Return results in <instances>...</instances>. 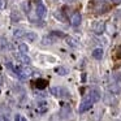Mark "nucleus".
I'll use <instances>...</instances> for the list:
<instances>
[{"instance_id": "obj_1", "label": "nucleus", "mask_w": 121, "mask_h": 121, "mask_svg": "<svg viewBox=\"0 0 121 121\" xmlns=\"http://www.w3.org/2000/svg\"><path fill=\"white\" fill-rule=\"evenodd\" d=\"M92 104H94V103L91 102V99H90L89 96H85V99L82 100V103L79 104V107H78V112L83 113V112H86V111H89L90 108L92 107Z\"/></svg>"}, {"instance_id": "obj_2", "label": "nucleus", "mask_w": 121, "mask_h": 121, "mask_svg": "<svg viewBox=\"0 0 121 121\" xmlns=\"http://www.w3.org/2000/svg\"><path fill=\"white\" fill-rule=\"evenodd\" d=\"M51 92H52L55 96H61V98H69L70 96L68 90L61 89V87H52V89H51Z\"/></svg>"}, {"instance_id": "obj_3", "label": "nucleus", "mask_w": 121, "mask_h": 121, "mask_svg": "<svg viewBox=\"0 0 121 121\" xmlns=\"http://www.w3.org/2000/svg\"><path fill=\"white\" fill-rule=\"evenodd\" d=\"M35 13H37V16L39 17V18H44L46 14H47V8H46L44 4L40 3V1H38L37 8H35Z\"/></svg>"}, {"instance_id": "obj_4", "label": "nucleus", "mask_w": 121, "mask_h": 121, "mask_svg": "<svg viewBox=\"0 0 121 121\" xmlns=\"http://www.w3.org/2000/svg\"><path fill=\"white\" fill-rule=\"evenodd\" d=\"M92 31H94L95 34H103V33L105 31V24H104V21H96V22H94V25H92Z\"/></svg>"}, {"instance_id": "obj_5", "label": "nucleus", "mask_w": 121, "mask_h": 121, "mask_svg": "<svg viewBox=\"0 0 121 121\" xmlns=\"http://www.w3.org/2000/svg\"><path fill=\"white\" fill-rule=\"evenodd\" d=\"M87 96L91 99L92 103H96V102H99V100H100V91L98 89H91L89 91V94H87Z\"/></svg>"}, {"instance_id": "obj_6", "label": "nucleus", "mask_w": 121, "mask_h": 121, "mask_svg": "<svg viewBox=\"0 0 121 121\" xmlns=\"http://www.w3.org/2000/svg\"><path fill=\"white\" fill-rule=\"evenodd\" d=\"M81 21H82L81 13H79V12H76V13L72 16L70 24H72V26H73V27H77V26H79V25H81Z\"/></svg>"}, {"instance_id": "obj_7", "label": "nucleus", "mask_w": 121, "mask_h": 121, "mask_svg": "<svg viewBox=\"0 0 121 121\" xmlns=\"http://www.w3.org/2000/svg\"><path fill=\"white\" fill-rule=\"evenodd\" d=\"M104 103L107 105H113L117 103V99L115 98V95L111 94V92H107V94L104 95Z\"/></svg>"}, {"instance_id": "obj_8", "label": "nucleus", "mask_w": 121, "mask_h": 121, "mask_svg": "<svg viewBox=\"0 0 121 121\" xmlns=\"http://www.w3.org/2000/svg\"><path fill=\"white\" fill-rule=\"evenodd\" d=\"M108 90H109L111 94L117 95V94H120V92H121V86H120V83H116V82H113V83H111L109 86H108Z\"/></svg>"}, {"instance_id": "obj_9", "label": "nucleus", "mask_w": 121, "mask_h": 121, "mask_svg": "<svg viewBox=\"0 0 121 121\" xmlns=\"http://www.w3.org/2000/svg\"><path fill=\"white\" fill-rule=\"evenodd\" d=\"M70 113H72V108L69 107L68 104L63 105V108H61V111H60L61 117H63V118H68L69 116H70Z\"/></svg>"}, {"instance_id": "obj_10", "label": "nucleus", "mask_w": 121, "mask_h": 121, "mask_svg": "<svg viewBox=\"0 0 121 121\" xmlns=\"http://www.w3.org/2000/svg\"><path fill=\"white\" fill-rule=\"evenodd\" d=\"M16 57L20 61H21L22 64H25V65H29L30 63H31V60H30V57L27 55H24V53H16Z\"/></svg>"}, {"instance_id": "obj_11", "label": "nucleus", "mask_w": 121, "mask_h": 121, "mask_svg": "<svg viewBox=\"0 0 121 121\" xmlns=\"http://www.w3.org/2000/svg\"><path fill=\"white\" fill-rule=\"evenodd\" d=\"M47 85H48V82L46 81V79H43V78H39V79H37V81H35V87H37V89H39V90L46 89V87H47Z\"/></svg>"}, {"instance_id": "obj_12", "label": "nucleus", "mask_w": 121, "mask_h": 121, "mask_svg": "<svg viewBox=\"0 0 121 121\" xmlns=\"http://www.w3.org/2000/svg\"><path fill=\"white\" fill-rule=\"evenodd\" d=\"M47 109H48V105H47V103H46V102H40V103H38L37 111H38L39 113H44V112H47Z\"/></svg>"}, {"instance_id": "obj_13", "label": "nucleus", "mask_w": 121, "mask_h": 121, "mask_svg": "<svg viewBox=\"0 0 121 121\" xmlns=\"http://www.w3.org/2000/svg\"><path fill=\"white\" fill-rule=\"evenodd\" d=\"M92 57L96 59V60H102V57H103V50L102 48H95V50L92 51Z\"/></svg>"}, {"instance_id": "obj_14", "label": "nucleus", "mask_w": 121, "mask_h": 121, "mask_svg": "<svg viewBox=\"0 0 121 121\" xmlns=\"http://www.w3.org/2000/svg\"><path fill=\"white\" fill-rule=\"evenodd\" d=\"M25 38H26L27 42H34V40H37L38 35L35 34V33L30 31V33H26V34H25Z\"/></svg>"}, {"instance_id": "obj_15", "label": "nucleus", "mask_w": 121, "mask_h": 121, "mask_svg": "<svg viewBox=\"0 0 121 121\" xmlns=\"http://www.w3.org/2000/svg\"><path fill=\"white\" fill-rule=\"evenodd\" d=\"M55 72L59 74V76H66V74L69 73V70L65 68V66H59V68L55 69Z\"/></svg>"}, {"instance_id": "obj_16", "label": "nucleus", "mask_w": 121, "mask_h": 121, "mask_svg": "<svg viewBox=\"0 0 121 121\" xmlns=\"http://www.w3.org/2000/svg\"><path fill=\"white\" fill-rule=\"evenodd\" d=\"M66 43H68L70 47H73V48L78 47V42H77L74 38H72V37H68V38H66Z\"/></svg>"}, {"instance_id": "obj_17", "label": "nucleus", "mask_w": 121, "mask_h": 121, "mask_svg": "<svg viewBox=\"0 0 121 121\" xmlns=\"http://www.w3.org/2000/svg\"><path fill=\"white\" fill-rule=\"evenodd\" d=\"M8 47V42H7L5 37H0V50H7Z\"/></svg>"}, {"instance_id": "obj_18", "label": "nucleus", "mask_w": 121, "mask_h": 121, "mask_svg": "<svg viewBox=\"0 0 121 121\" xmlns=\"http://www.w3.org/2000/svg\"><path fill=\"white\" fill-rule=\"evenodd\" d=\"M25 34H26V33H24V30H21V29H17V30H14V31H13V37L17 38V39L25 37Z\"/></svg>"}, {"instance_id": "obj_19", "label": "nucleus", "mask_w": 121, "mask_h": 121, "mask_svg": "<svg viewBox=\"0 0 121 121\" xmlns=\"http://www.w3.org/2000/svg\"><path fill=\"white\" fill-rule=\"evenodd\" d=\"M18 50H20V53H24V55H26L27 51H29V47H27L25 43H21V44H18Z\"/></svg>"}, {"instance_id": "obj_20", "label": "nucleus", "mask_w": 121, "mask_h": 121, "mask_svg": "<svg viewBox=\"0 0 121 121\" xmlns=\"http://www.w3.org/2000/svg\"><path fill=\"white\" fill-rule=\"evenodd\" d=\"M11 17H12V21H13V22H18L20 20H21V14H20L18 12H16V11L12 12V16Z\"/></svg>"}, {"instance_id": "obj_21", "label": "nucleus", "mask_w": 121, "mask_h": 121, "mask_svg": "<svg viewBox=\"0 0 121 121\" xmlns=\"http://www.w3.org/2000/svg\"><path fill=\"white\" fill-rule=\"evenodd\" d=\"M55 17H56V18H59L60 21H63V22H65V21H66L65 16H63V13H61V11H57V12H55Z\"/></svg>"}, {"instance_id": "obj_22", "label": "nucleus", "mask_w": 121, "mask_h": 121, "mask_svg": "<svg viewBox=\"0 0 121 121\" xmlns=\"http://www.w3.org/2000/svg\"><path fill=\"white\" fill-rule=\"evenodd\" d=\"M42 44H43V46L52 44V39H51V38H48V37H44V38H43V42H42Z\"/></svg>"}, {"instance_id": "obj_23", "label": "nucleus", "mask_w": 121, "mask_h": 121, "mask_svg": "<svg viewBox=\"0 0 121 121\" xmlns=\"http://www.w3.org/2000/svg\"><path fill=\"white\" fill-rule=\"evenodd\" d=\"M52 35H56V37H59V38L65 37V34H64L63 31H60V30H55V31H52Z\"/></svg>"}, {"instance_id": "obj_24", "label": "nucleus", "mask_w": 121, "mask_h": 121, "mask_svg": "<svg viewBox=\"0 0 121 121\" xmlns=\"http://www.w3.org/2000/svg\"><path fill=\"white\" fill-rule=\"evenodd\" d=\"M113 78H115L116 83H121V76H120V73H115V74H113Z\"/></svg>"}, {"instance_id": "obj_25", "label": "nucleus", "mask_w": 121, "mask_h": 121, "mask_svg": "<svg viewBox=\"0 0 121 121\" xmlns=\"http://www.w3.org/2000/svg\"><path fill=\"white\" fill-rule=\"evenodd\" d=\"M107 27H108V33H109V34H113V33H115V26H113V25L108 24Z\"/></svg>"}, {"instance_id": "obj_26", "label": "nucleus", "mask_w": 121, "mask_h": 121, "mask_svg": "<svg viewBox=\"0 0 121 121\" xmlns=\"http://www.w3.org/2000/svg\"><path fill=\"white\" fill-rule=\"evenodd\" d=\"M116 56H117V59H121V46H118V47H117V51H116Z\"/></svg>"}, {"instance_id": "obj_27", "label": "nucleus", "mask_w": 121, "mask_h": 121, "mask_svg": "<svg viewBox=\"0 0 121 121\" xmlns=\"http://www.w3.org/2000/svg\"><path fill=\"white\" fill-rule=\"evenodd\" d=\"M21 120V116L20 115H16V117H14V121H20Z\"/></svg>"}, {"instance_id": "obj_28", "label": "nucleus", "mask_w": 121, "mask_h": 121, "mask_svg": "<svg viewBox=\"0 0 121 121\" xmlns=\"http://www.w3.org/2000/svg\"><path fill=\"white\" fill-rule=\"evenodd\" d=\"M112 3H113V4H120L121 0H112Z\"/></svg>"}, {"instance_id": "obj_29", "label": "nucleus", "mask_w": 121, "mask_h": 121, "mask_svg": "<svg viewBox=\"0 0 121 121\" xmlns=\"http://www.w3.org/2000/svg\"><path fill=\"white\" fill-rule=\"evenodd\" d=\"M4 121H9V118H8V116H4Z\"/></svg>"}, {"instance_id": "obj_30", "label": "nucleus", "mask_w": 121, "mask_h": 121, "mask_svg": "<svg viewBox=\"0 0 121 121\" xmlns=\"http://www.w3.org/2000/svg\"><path fill=\"white\" fill-rule=\"evenodd\" d=\"M20 121H27V120H26L25 117H21V120H20Z\"/></svg>"}, {"instance_id": "obj_31", "label": "nucleus", "mask_w": 121, "mask_h": 121, "mask_svg": "<svg viewBox=\"0 0 121 121\" xmlns=\"http://www.w3.org/2000/svg\"><path fill=\"white\" fill-rule=\"evenodd\" d=\"M65 1H73V0H65Z\"/></svg>"}, {"instance_id": "obj_32", "label": "nucleus", "mask_w": 121, "mask_h": 121, "mask_svg": "<svg viewBox=\"0 0 121 121\" xmlns=\"http://www.w3.org/2000/svg\"><path fill=\"white\" fill-rule=\"evenodd\" d=\"M0 7H1V0H0Z\"/></svg>"}, {"instance_id": "obj_33", "label": "nucleus", "mask_w": 121, "mask_h": 121, "mask_svg": "<svg viewBox=\"0 0 121 121\" xmlns=\"http://www.w3.org/2000/svg\"><path fill=\"white\" fill-rule=\"evenodd\" d=\"M0 94H1V90H0Z\"/></svg>"}, {"instance_id": "obj_34", "label": "nucleus", "mask_w": 121, "mask_h": 121, "mask_svg": "<svg viewBox=\"0 0 121 121\" xmlns=\"http://www.w3.org/2000/svg\"><path fill=\"white\" fill-rule=\"evenodd\" d=\"M0 121H1V117H0Z\"/></svg>"}]
</instances>
